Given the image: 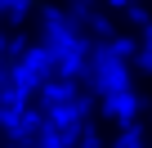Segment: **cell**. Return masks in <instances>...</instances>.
Masks as SVG:
<instances>
[{
	"instance_id": "obj_2",
	"label": "cell",
	"mask_w": 152,
	"mask_h": 148,
	"mask_svg": "<svg viewBox=\"0 0 152 148\" xmlns=\"http://www.w3.org/2000/svg\"><path fill=\"white\" fill-rule=\"evenodd\" d=\"M103 112H107V117H116V121H125V117H134V99H130V94H116V99H107V103H103Z\"/></svg>"
},
{
	"instance_id": "obj_4",
	"label": "cell",
	"mask_w": 152,
	"mask_h": 148,
	"mask_svg": "<svg viewBox=\"0 0 152 148\" xmlns=\"http://www.w3.org/2000/svg\"><path fill=\"white\" fill-rule=\"evenodd\" d=\"M27 14H31V5H5V18L18 27V23H27Z\"/></svg>"
},
{
	"instance_id": "obj_3",
	"label": "cell",
	"mask_w": 152,
	"mask_h": 148,
	"mask_svg": "<svg viewBox=\"0 0 152 148\" xmlns=\"http://www.w3.org/2000/svg\"><path fill=\"white\" fill-rule=\"evenodd\" d=\"M76 148H103V144H99V130H90V126L76 130Z\"/></svg>"
},
{
	"instance_id": "obj_6",
	"label": "cell",
	"mask_w": 152,
	"mask_h": 148,
	"mask_svg": "<svg viewBox=\"0 0 152 148\" xmlns=\"http://www.w3.org/2000/svg\"><path fill=\"white\" fill-rule=\"evenodd\" d=\"M5 148H18V144H5Z\"/></svg>"
},
{
	"instance_id": "obj_5",
	"label": "cell",
	"mask_w": 152,
	"mask_h": 148,
	"mask_svg": "<svg viewBox=\"0 0 152 148\" xmlns=\"http://www.w3.org/2000/svg\"><path fill=\"white\" fill-rule=\"evenodd\" d=\"M116 148H139V139H134V130H130V135H125V139H121Z\"/></svg>"
},
{
	"instance_id": "obj_1",
	"label": "cell",
	"mask_w": 152,
	"mask_h": 148,
	"mask_svg": "<svg viewBox=\"0 0 152 148\" xmlns=\"http://www.w3.org/2000/svg\"><path fill=\"white\" fill-rule=\"evenodd\" d=\"M90 72H94V85L107 94V99H116V94H125V67L116 63V58H107V54H99L94 63H90Z\"/></svg>"
}]
</instances>
